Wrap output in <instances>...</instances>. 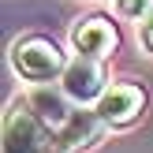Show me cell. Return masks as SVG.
<instances>
[{
	"instance_id": "obj_1",
	"label": "cell",
	"mask_w": 153,
	"mask_h": 153,
	"mask_svg": "<svg viewBox=\"0 0 153 153\" xmlns=\"http://www.w3.org/2000/svg\"><path fill=\"white\" fill-rule=\"evenodd\" d=\"M7 64H11V71L19 75L22 82H30V86H52V82L64 79L71 56H67V52L60 49V41L49 37V34H22V37H15L11 49H7Z\"/></svg>"
},
{
	"instance_id": "obj_2",
	"label": "cell",
	"mask_w": 153,
	"mask_h": 153,
	"mask_svg": "<svg viewBox=\"0 0 153 153\" xmlns=\"http://www.w3.org/2000/svg\"><path fill=\"white\" fill-rule=\"evenodd\" d=\"M4 153H67V149L19 97L4 112Z\"/></svg>"
},
{
	"instance_id": "obj_3",
	"label": "cell",
	"mask_w": 153,
	"mask_h": 153,
	"mask_svg": "<svg viewBox=\"0 0 153 153\" xmlns=\"http://www.w3.org/2000/svg\"><path fill=\"white\" fill-rule=\"evenodd\" d=\"M71 52L75 56H86V60H108L112 52L120 49V30L108 15H86V19H75L71 22Z\"/></svg>"
},
{
	"instance_id": "obj_4",
	"label": "cell",
	"mask_w": 153,
	"mask_h": 153,
	"mask_svg": "<svg viewBox=\"0 0 153 153\" xmlns=\"http://www.w3.org/2000/svg\"><path fill=\"white\" fill-rule=\"evenodd\" d=\"M60 86H64V94L71 97L79 108H94V105L105 97V90H108L112 82H108V71H105L101 60L71 56V64H67V71H64V79H60Z\"/></svg>"
},
{
	"instance_id": "obj_5",
	"label": "cell",
	"mask_w": 153,
	"mask_h": 153,
	"mask_svg": "<svg viewBox=\"0 0 153 153\" xmlns=\"http://www.w3.org/2000/svg\"><path fill=\"white\" fill-rule=\"evenodd\" d=\"M94 112L101 116V123L108 131H120V127H131L134 120L146 112V90L138 82H112L105 90V97L94 105Z\"/></svg>"
},
{
	"instance_id": "obj_6",
	"label": "cell",
	"mask_w": 153,
	"mask_h": 153,
	"mask_svg": "<svg viewBox=\"0 0 153 153\" xmlns=\"http://www.w3.org/2000/svg\"><path fill=\"white\" fill-rule=\"evenodd\" d=\"M22 101L30 105V112H34L52 134H60L67 127V120L79 112V105H75L71 97L64 94V86H56V82H52V86H30L26 94H22Z\"/></svg>"
},
{
	"instance_id": "obj_7",
	"label": "cell",
	"mask_w": 153,
	"mask_h": 153,
	"mask_svg": "<svg viewBox=\"0 0 153 153\" xmlns=\"http://www.w3.org/2000/svg\"><path fill=\"white\" fill-rule=\"evenodd\" d=\"M105 131H108V127L101 123V116H97L94 108H79L56 138H60V146H64L67 153H86V149H94L97 142H101Z\"/></svg>"
},
{
	"instance_id": "obj_8",
	"label": "cell",
	"mask_w": 153,
	"mask_h": 153,
	"mask_svg": "<svg viewBox=\"0 0 153 153\" xmlns=\"http://www.w3.org/2000/svg\"><path fill=\"white\" fill-rule=\"evenodd\" d=\"M120 19H131V22H142L146 15L153 11V0H112Z\"/></svg>"
},
{
	"instance_id": "obj_9",
	"label": "cell",
	"mask_w": 153,
	"mask_h": 153,
	"mask_svg": "<svg viewBox=\"0 0 153 153\" xmlns=\"http://www.w3.org/2000/svg\"><path fill=\"white\" fill-rule=\"evenodd\" d=\"M138 41H142V49H146V52H153V11L138 22Z\"/></svg>"
}]
</instances>
